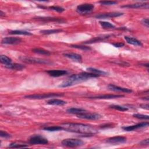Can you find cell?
<instances>
[{
	"instance_id": "cell-20",
	"label": "cell",
	"mask_w": 149,
	"mask_h": 149,
	"mask_svg": "<svg viewBox=\"0 0 149 149\" xmlns=\"http://www.w3.org/2000/svg\"><path fill=\"white\" fill-rule=\"evenodd\" d=\"M63 55L64 56L70 58L77 62H81V60H82L81 56L76 53H65Z\"/></svg>"
},
{
	"instance_id": "cell-31",
	"label": "cell",
	"mask_w": 149,
	"mask_h": 149,
	"mask_svg": "<svg viewBox=\"0 0 149 149\" xmlns=\"http://www.w3.org/2000/svg\"><path fill=\"white\" fill-rule=\"evenodd\" d=\"M109 107L110 108L114 109L120 111H126L128 110V108L122 107V106H120V105H111L109 106Z\"/></svg>"
},
{
	"instance_id": "cell-19",
	"label": "cell",
	"mask_w": 149,
	"mask_h": 149,
	"mask_svg": "<svg viewBox=\"0 0 149 149\" xmlns=\"http://www.w3.org/2000/svg\"><path fill=\"white\" fill-rule=\"evenodd\" d=\"M125 40H126V41L130 44L133 45H136V46H142L143 44L141 43V41H140L139 40H137L136 38H134L133 37H129V36H125L124 37Z\"/></svg>"
},
{
	"instance_id": "cell-7",
	"label": "cell",
	"mask_w": 149,
	"mask_h": 149,
	"mask_svg": "<svg viewBox=\"0 0 149 149\" xmlns=\"http://www.w3.org/2000/svg\"><path fill=\"white\" fill-rule=\"evenodd\" d=\"M29 143L31 144H47L48 143V141L40 135H34L30 138Z\"/></svg>"
},
{
	"instance_id": "cell-21",
	"label": "cell",
	"mask_w": 149,
	"mask_h": 149,
	"mask_svg": "<svg viewBox=\"0 0 149 149\" xmlns=\"http://www.w3.org/2000/svg\"><path fill=\"white\" fill-rule=\"evenodd\" d=\"M5 68L10 69H13V70H22L24 69L26 66L22 64H19V63H10L7 65H5Z\"/></svg>"
},
{
	"instance_id": "cell-24",
	"label": "cell",
	"mask_w": 149,
	"mask_h": 149,
	"mask_svg": "<svg viewBox=\"0 0 149 149\" xmlns=\"http://www.w3.org/2000/svg\"><path fill=\"white\" fill-rule=\"evenodd\" d=\"M87 70L88 72H90V73H93L98 74V75H99V76H100V75H107V74H108V73H107V72H104V71L101 70H100V69H97L94 68H88L87 69Z\"/></svg>"
},
{
	"instance_id": "cell-18",
	"label": "cell",
	"mask_w": 149,
	"mask_h": 149,
	"mask_svg": "<svg viewBox=\"0 0 149 149\" xmlns=\"http://www.w3.org/2000/svg\"><path fill=\"white\" fill-rule=\"evenodd\" d=\"M37 20L42 21V22H56L59 23H63L65 22V20L61 18H56V17H37L36 18Z\"/></svg>"
},
{
	"instance_id": "cell-36",
	"label": "cell",
	"mask_w": 149,
	"mask_h": 149,
	"mask_svg": "<svg viewBox=\"0 0 149 149\" xmlns=\"http://www.w3.org/2000/svg\"><path fill=\"white\" fill-rule=\"evenodd\" d=\"M99 3L102 5H112L117 3L116 1H99Z\"/></svg>"
},
{
	"instance_id": "cell-4",
	"label": "cell",
	"mask_w": 149,
	"mask_h": 149,
	"mask_svg": "<svg viewBox=\"0 0 149 149\" xmlns=\"http://www.w3.org/2000/svg\"><path fill=\"white\" fill-rule=\"evenodd\" d=\"M62 146L68 147H80L84 144V142L80 139H66L61 141Z\"/></svg>"
},
{
	"instance_id": "cell-12",
	"label": "cell",
	"mask_w": 149,
	"mask_h": 149,
	"mask_svg": "<svg viewBox=\"0 0 149 149\" xmlns=\"http://www.w3.org/2000/svg\"><path fill=\"white\" fill-rule=\"evenodd\" d=\"M126 141V138L123 136H115L110 137L105 140V142L109 144H122Z\"/></svg>"
},
{
	"instance_id": "cell-5",
	"label": "cell",
	"mask_w": 149,
	"mask_h": 149,
	"mask_svg": "<svg viewBox=\"0 0 149 149\" xmlns=\"http://www.w3.org/2000/svg\"><path fill=\"white\" fill-rule=\"evenodd\" d=\"M94 5L91 3H83L78 5L76 8V12L80 15H88L94 9Z\"/></svg>"
},
{
	"instance_id": "cell-15",
	"label": "cell",
	"mask_w": 149,
	"mask_h": 149,
	"mask_svg": "<svg viewBox=\"0 0 149 149\" xmlns=\"http://www.w3.org/2000/svg\"><path fill=\"white\" fill-rule=\"evenodd\" d=\"M111 36V35H102V36L95 37L93 38L88 41L83 42V44H93V43H95V42H100V41H102L106 39L109 38Z\"/></svg>"
},
{
	"instance_id": "cell-40",
	"label": "cell",
	"mask_w": 149,
	"mask_h": 149,
	"mask_svg": "<svg viewBox=\"0 0 149 149\" xmlns=\"http://www.w3.org/2000/svg\"><path fill=\"white\" fill-rule=\"evenodd\" d=\"M112 45L117 48H120L124 46L125 44L123 42H116V43H112Z\"/></svg>"
},
{
	"instance_id": "cell-42",
	"label": "cell",
	"mask_w": 149,
	"mask_h": 149,
	"mask_svg": "<svg viewBox=\"0 0 149 149\" xmlns=\"http://www.w3.org/2000/svg\"><path fill=\"white\" fill-rule=\"evenodd\" d=\"M5 13L4 12H3L2 10L0 11V16L1 17H3V16H5Z\"/></svg>"
},
{
	"instance_id": "cell-3",
	"label": "cell",
	"mask_w": 149,
	"mask_h": 149,
	"mask_svg": "<svg viewBox=\"0 0 149 149\" xmlns=\"http://www.w3.org/2000/svg\"><path fill=\"white\" fill-rule=\"evenodd\" d=\"M63 93H44V94H31L29 95L24 96L25 98L28 99H44L48 98L57 97L63 96Z\"/></svg>"
},
{
	"instance_id": "cell-22",
	"label": "cell",
	"mask_w": 149,
	"mask_h": 149,
	"mask_svg": "<svg viewBox=\"0 0 149 149\" xmlns=\"http://www.w3.org/2000/svg\"><path fill=\"white\" fill-rule=\"evenodd\" d=\"M66 112L69 113L71 114H75V115H79L83 113L87 112L86 110L83 108H69L66 109Z\"/></svg>"
},
{
	"instance_id": "cell-9",
	"label": "cell",
	"mask_w": 149,
	"mask_h": 149,
	"mask_svg": "<svg viewBox=\"0 0 149 149\" xmlns=\"http://www.w3.org/2000/svg\"><path fill=\"white\" fill-rule=\"evenodd\" d=\"M22 42V39L19 37H6L3 38L1 43L2 44H8V45H16Z\"/></svg>"
},
{
	"instance_id": "cell-32",
	"label": "cell",
	"mask_w": 149,
	"mask_h": 149,
	"mask_svg": "<svg viewBox=\"0 0 149 149\" xmlns=\"http://www.w3.org/2000/svg\"><path fill=\"white\" fill-rule=\"evenodd\" d=\"M9 148H26L28 147V146L26 144H17L16 143H10L9 146Z\"/></svg>"
},
{
	"instance_id": "cell-38",
	"label": "cell",
	"mask_w": 149,
	"mask_h": 149,
	"mask_svg": "<svg viewBox=\"0 0 149 149\" xmlns=\"http://www.w3.org/2000/svg\"><path fill=\"white\" fill-rule=\"evenodd\" d=\"M148 144H149V139H148L143 140L139 143V144L142 145V146H148Z\"/></svg>"
},
{
	"instance_id": "cell-34",
	"label": "cell",
	"mask_w": 149,
	"mask_h": 149,
	"mask_svg": "<svg viewBox=\"0 0 149 149\" xmlns=\"http://www.w3.org/2000/svg\"><path fill=\"white\" fill-rule=\"evenodd\" d=\"M133 116L134 118H136L137 119H144V120H148L149 116L147 115H143V114H139V113H135L133 115Z\"/></svg>"
},
{
	"instance_id": "cell-6",
	"label": "cell",
	"mask_w": 149,
	"mask_h": 149,
	"mask_svg": "<svg viewBox=\"0 0 149 149\" xmlns=\"http://www.w3.org/2000/svg\"><path fill=\"white\" fill-rule=\"evenodd\" d=\"M20 59L27 63H40V64H50L52 62L49 61L40 59V58H30V57H22L20 58Z\"/></svg>"
},
{
	"instance_id": "cell-17",
	"label": "cell",
	"mask_w": 149,
	"mask_h": 149,
	"mask_svg": "<svg viewBox=\"0 0 149 149\" xmlns=\"http://www.w3.org/2000/svg\"><path fill=\"white\" fill-rule=\"evenodd\" d=\"M46 72L51 76L59 77L68 74V71L66 70H49Z\"/></svg>"
},
{
	"instance_id": "cell-11",
	"label": "cell",
	"mask_w": 149,
	"mask_h": 149,
	"mask_svg": "<svg viewBox=\"0 0 149 149\" xmlns=\"http://www.w3.org/2000/svg\"><path fill=\"white\" fill-rule=\"evenodd\" d=\"M122 8H133V9H148L149 4L146 2H137L132 4H127L121 6Z\"/></svg>"
},
{
	"instance_id": "cell-23",
	"label": "cell",
	"mask_w": 149,
	"mask_h": 149,
	"mask_svg": "<svg viewBox=\"0 0 149 149\" xmlns=\"http://www.w3.org/2000/svg\"><path fill=\"white\" fill-rule=\"evenodd\" d=\"M47 103L49 105H64L66 104V102L65 101H63L62 100L56 99V98H52L49 100Z\"/></svg>"
},
{
	"instance_id": "cell-14",
	"label": "cell",
	"mask_w": 149,
	"mask_h": 149,
	"mask_svg": "<svg viewBox=\"0 0 149 149\" xmlns=\"http://www.w3.org/2000/svg\"><path fill=\"white\" fill-rule=\"evenodd\" d=\"M108 88L112 91H116V92H123V93H130L132 92V90L129 88L119 87V86L112 84H108Z\"/></svg>"
},
{
	"instance_id": "cell-39",
	"label": "cell",
	"mask_w": 149,
	"mask_h": 149,
	"mask_svg": "<svg viewBox=\"0 0 149 149\" xmlns=\"http://www.w3.org/2000/svg\"><path fill=\"white\" fill-rule=\"evenodd\" d=\"M141 23H143L147 27H148V26H149L148 19V18H144V19H143L142 20H141Z\"/></svg>"
},
{
	"instance_id": "cell-37",
	"label": "cell",
	"mask_w": 149,
	"mask_h": 149,
	"mask_svg": "<svg viewBox=\"0 0 149 149\" xmlns=\"http://www.w3.org/2000/svg\"><path fill=\"white\" fill-rule=\"evenodd\" d=\"M0 136H1V137H3L5 139H9L11 137V135L10 134H9L7 132L3 131V130L0 131Z\"/></svg>"
},
{
	"instance_id": "cell-35",
	"label": "cell",
	"mask_w": 149,
	"mask_h": 149,
	"mask_svg": "<svg viewBox=\"0 0 149 149\" xmlns=\"http://www.w3.org/2000/svg\"><path fill=\"white\" fill-rule=\"evenodd\" d=\"M48 8L51 10H55L56 12H60V13H61L65 10L64 8H63L61 6H49Z\"/></svg>"
},
{
	"instance_id": "cell-28",
	"label": "cell",
	"mask_w": 149,
	"mask_h": 149,
	"mask_svg": "<svg viewBox=\"0 0 149 149\" xmlns=\"http://www.w3.org/2000/svg\"><path fill=\"white\" fill-rule=\"evenodd\" d=\"M9 34H16V35H26V36H31L32 33L26 31H22V30H13L9 32Z\"/></svg>"
},
{
	"instance_id": "cell-26",
	"label": "cell",
	"mask_w": 149,
	"mask_h": 149,
	"mask_svg": "<svg viewBox=\"0 0 149 149\" xmlns=\"http://www.w3.org/2000/svg\"><path fill=\"white\" fill-rule=\"evenodd\" d=\"M62 31V30L61 29H52V30H41L40 31V33L42 34H44V35H48V34H54V33H58L59 32Z\"/></svg>"
},
{
	"instance_id": "cell-27",
	"label": "cell",
	"mask_w": 149,
	"mask_h": 149,
	"mask_svg": "<svg viewBox=\"0 0 149 149\" xmlns=\"http://www.w3.org/2000/svg\"><path fill=\"white\" fill-rule=\"evenodd\" d=\"M0 61L2 63L4 64L5 65H7L12 63V59L7 56L3 55H1L0 56Z\"/></svg>"
},
{
	"instance_id": "cell-2",
	"label": "cell",
	"mask_w": 149,
	"mask_h": 149,
	"mask_svg": "<svg viewBox=\"0 0 149 149\" xmlns=\"http://www.w3.org/2000/svg\"><path fill=\"white\" fill-rule=\"evenodd\" d=\"M99 75L93 73H87V72H81L79 74H74L70 76L68 79L63 82H62L59 86V87H67L72 86L77 83H81L82 81H86L89 79L97 77Z\"/></svg>"
},
{
	"instance_id": "cell-30",
	"label": "cell",
	"mask_w": 149,
	"mask_h": 149,
	"mask_svg": "<svg viewBox=\"0 0 149 149\" xmlns=\"http://www.w3.org/2000/svg\"><path fill=\"white\" fill-rule=\"evenodd\" d=\"M32 51L39 54H42V55H49L51 54V52L47 50H45L44 49H41V48H33L32 49Z\"/></svg>"
},
{
	"instance_id": "cell-41",
	"label": "cell",
	"mask_w": 149,
	"mask_h": 149,
	"mask_svg": "<svg viewBox=\"0 0 149 149\" xmlns=\"http://www.w3.org/2000/svg\"><path fill=\"white\" fill-rule=\"evenodd\" d=\"M140 107L146 109H149V106H148V104H142L141 105H140Z\"/></svg>"
},
{
	"instance_id": "cell-33",
	"label": "cell",
	"mask_w": 149,
	"mask_h": 149,
	"mask_svg": "<svg viewBox=\"0 0 149 149\" xmlns=\"http://www.w3.org/2000/svg\"><path fill=\"white\" fill-rule=\"evenodd\" d=\"M70 47H73V48H75L84 50V51H89V50L91 49V47H90L85 46V45H71Z\"/></svg>"
},
{
	"instance_id": "cell-25",
	"label": "cell",
	"mask_w": 149,
	"mask_h": 149,
	"mask_svg": "<svg viewBox=\"0 0 149 149\" xmlns=\"http://www.w3.org/2000/svg\"><path fill=\"white\" fill-rule=\"evenodd\" d=\"M99 23H100V25L101 26V27L104 29H113L115 28V26L109 22H104V21H100Z\"/></svg>"
},
{
	"instance_id": "cell-1",
	"label": "cell",
	"mask_w": 149,
	"mask_h": 149,
	"mask_svg": "<svg viewBox=\"0 0 149 149\" xmlns=\"http://www.w3.org/2000/svg\"><path fill=\"white\" fill-rule=\"evenodd\" d=\"M61 126L66 131L82 134L87 136H93L97 133V130L94 127L82 123H64L61 125Z\"/></svg>"
},
{
	"instance_id": "cell-16",
	"label": "cell",
	"mask_w": 149,
	"mask_h": 149,
	"mask_svg": "<svg viewBox=\"0 0 149 149\" xmlns=\"http://www.w3.org/2000/svg\"><path fill=\"white\" fill-rule=\"evenodd\" d=\"M123 95H119V94H104V95H100L97 96H93L90 97L88 98L90 99H112V98H121L123 97Z\"/></svg>"
},
{
	"instance_id": "cell-29",
	"label": "cell",
	"mask_w": 149,
	"mask_h": 149,
	"mask_svg": "<svg viewBox=\"0 0 149 149\" xmlns=\"http://www.w3.org/2000/svg\"><path fill=\"white\" fill-rule=\"evenodd\" d=\"M43 130L49 131V132H54V131H59L61 130H63V127L60 126H48L43 128Z\"/></svg>"
},
{
	"instance_id": "cell-10",
	"label": "cell",
	"mask_w": 149,
	"mask_h": 149,
	"mask_svg": "<svg viewBox=\"0 0 149 149\" xmlns=\"http://www.w3.org/2000/svg\"><path fill=\"white\" fill-rule=\"evenodd\" d=\"M148 126V122H141L136 125H132V126H124L122 127V129H123L125 131L130 132V131H133L137 130L139 129L144 127Z\"/></svg>"
},
{
	"instance_id": "cell-8",
	"label": "cell",
	"mask_w": 149,
	"mask_h": 149,
	"mask_svg": "<svg viewBox=\"0 0 149 149\" xmlns=\"http://www.w3.org/2000/svg\"><path fill=\"white\" fill-rule=\"evenodd\" d=\"M77 116L81 119H86L88 120H97L101 118V115L97 113H89L86 112L84 113L77 115Z\"/></svg>"
},
{
	"instance_id": "cell-13",
	"label": "cell",
	"mask_w": 149,
	"mask_h": 149,
	"mask_svg": "<svg viewBox=\"0 0 149 149\" xmlns=\"http://www.w3.org/2000/svg\"><path fill=\"white\" fill-rule=\"evenodd\" d=\"M123 13L120 12H110V13H101L95 16V17L97 19H105V18H111V17H119L123 15Z\"/></svg>"
}]
</instances>
